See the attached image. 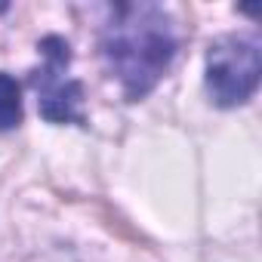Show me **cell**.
<instances>
[{"label":"cell","instance_id":"obj_1","mask_svg":"<svg viewBox=\"0 0 262 262\" xmlns=\"http://www.w3.org/2000/svg\"><path fill=\"white\" fill-rule=\"evenodd\" d=\"M102 56L129 99H142L176 56V28L161 7H117L102 31Z\"/></svg>","mask_w":262,"mask_h":262},{"label":"cell","instance_id":"obj_2","mask_svg":"<svg viewBox=\"0 0 262 262\" xmlns=\"http://www.w3.org/2000/svg\"><path fill=\"white\" fill-rule=\"evenodd\" d=\"M259 43L247 37H222L207 53V90L216 105H244L259 86Z\"/></svg>","mask_w":262,"mask_h":262},{"label":"cell","instance_id":"obj_3","mask_svg":"<svg viewBox=\"0 0 262 262\" xmlns=\"http://www.w3.org/2000/svg\"><path fill=\"white\" fill-rule=\"evenodd\" d=\"M56 50H47V68L43 74L37 77V93H40V114L47 120H56V123H71V120H80L83 111H80V86L74 80L65 77V62H68V47L53 40Z\"/></svg>","mask_w":262,"mask_h":262},{"label":"cell","instance_id":"obj_4","mask_svg":"<svg viewBox=\"0 0 262 262\" xmlns=\"http://www.w3.org/2000/svg\"><path fill=\"white\" fill-rule=\"evenodd\" d=\"M22 123V90L16 77L0 71V133Z\"/></svg>","mask_w":262,"mask_h":262}]
</instances>
